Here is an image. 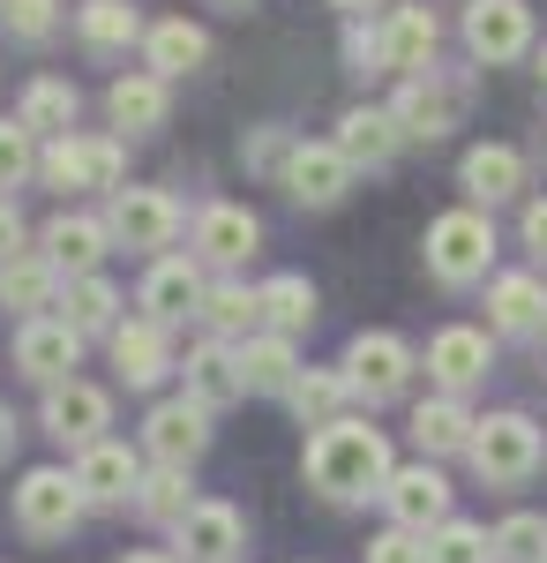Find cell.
<instances>
[{
    "label": "cell",
    "instance_id": "cell-1",
    "mask_svg": "<svg viewBox=\"0 0 547 563\" xmlns=\"http://www.w3.org/2000/svg\"><path fill=\"white\" fill-rule=\"evenodd\" d=\"M390 443L368 421H331L308 435V488H323L331 504H368L390 488Z\"/></svg>",
    "mask_w": 547,
    "mask_h": 563
},
{
    "label": "cell",
    "instance_id": "cell-2",
    "mask_svg": "<svg viewBox=\"0 0 547 563\" xmlns=\"http://www.w3.org/2000/svg\"><path fill=\"white\" fill-rule=\"evenodd\" d=\"M427 278L435 286H472V278H488V263H495V218L488 211H443L427 218Z\"/></svg>",
    "mask_w": 547,
    "mask_h": 563
},
{
    "label": "cell",
    "instance_id": "cell-3",
    "mask_svg": "<svg viewBox=\"0 0 547 563\" xmlns=\"http://www.w3.org/2000/svg\"><path fill=\"white\" fill-rule=\"evenodd\" d=\"M38 174L45 188H105V196H121L127 188V151H121V135H60V143H45V158H38Z\"/></svg>",
    "mask_w": 547,
    "mask_h": 563
},
{
    "label": "cell",
    "instance_id": "cell-4",
    "mask_svg": "<svg viewBox=\"0 0 547 563\" xmlns=\"http://www.w3.org/2000/svg\"><path fill=\"white\" fill-rule=\"evenodd\" d=\"M472 474L488 481V488H517V481L540 474V429L525 421V413H488L480 429H472Z\"/></svg>",
    "mask_w": 547,
    "mask_h": 563
},
{
    "label": "cell",
    "instance_id": "cell-5",
    "mask_svg": "<svg viewBox=\"0 0 547 563\" xmlns=\"http://www.w3.org/2000/svg\"><path fill=\"white\" fill-rule=\"evenodd\" d=\"M83 511L90 504H83V488H76V466H31V474L15 481V526L31 541H60Z\"/></svg>",
    "mask_w": 547,
    "mask_h": 563
},
{
    "label": "cell",
    "instance_id": "cell-6",
    "mask_svg": "<svg viewBox=\"0 0 547 563\" xmlns=\"http://www.w3.org/2000/svg\"><path fill=\"white\" fill-rule=\"evenodd\" d=\"M143 451L158 459V466H196L203 451H211V406H196L188 390L180 398H158L150 406V421H143Z\"/></svg>",
    "mask_w": 547,
    "mask_h": 563
},
{
    "label": "cell",
    "instance_id": "cell-7",
    "mask_svg": "<svg viewBox=\"0 0 547 563\" xmlns=\"http://www.w3.org/2000/svg\"><path fill=\"white\" fill-rule=\"evenodd\" d=\"M105 225H113V241L121 249H150V256H172V241H180V203H172L166 188H121L113 196V211H105Z\"/></svg>",
    "mask_w": 547,
    "mask_h": 563
},
{
    "label": "cell",
    "instance_id": "cell-8",
    "mask_svg": "<svg viewBox=\"0 0 547 563\" xmlns=\"http://www.w3.org/2000/svg\"><path fill=\"white\" fill-rule=\"evenodd\" d=\"M345 384H353V398H368V406H390L398 390L413 384V346L390 339V331H360L345 346Z\"/></svg>",
    "mask_w": 547,
    "mask_h": 563
},
{
    "label": "cell",
    "instance_id": "cell-9",
    "mask_svg": "<svg viewBox=\"0 0 547 563\" xmlns=\"http://www.w3.org/2000/svg\"><path fill=\"white\" fill-rule=\"evenodd\" d=\"M38 421H45V435H53V443H68V451L83 459V451H98V443H105V429H113V398L76 376V384L45 390V413H38Z\"/></svg>",
    "mask_w": 547,
    "mask_h": 563
},
{
    "label": "cell",
    "instance_id": "cell-10",
    "mask_svg": "<svg viewBox=\"0 0 547 563\" xmlns=\"http://www.w3.org/2000/svg\"><path fill=\"white\" fill-rule=\"evenodd\" d=\"M382 511H390V526H405V533H435V526H450V481L435 474V459H421V466H398L390 474V488H382Z\"/></svg>",
    "mask_w": 547,
    "mask_h": 563
},
{
    "label": "cell",
    "instance_id": "cell-11",
    "mask_svg": "<svg viewBox=\"0 0 547 563\" xmlns=\"http://www.w3.org/2000/svg\"><path fill=\"white\" fill-rule=\"evenodd\" d=\"M76 361H83V331H68L60 316H38V323L15 331V368L31 384H45V390L76 384Z\"/></svg>",
    "mask_w": 547,
    "mask_h": 563
},
{
    "label": "cell",
    "instance_id": "cell-12",
    "mask_svg": "<svg viewBox=\"0 0 547 563\" xmlns=\"http://www.w3.org/2000/svg\"><path fill=\"white\" fill-rule=\"evenodd\" d=\"M203 294H211V286H203V263L196 256H158L150 263V271H143V294H135V301H143V316H150V323H188V316H203Z\"/></svg>",
    "mask_w": 547,
    "mask_h": 563
},
{
    "label": "cell",
    "instance_id": "cell-13",
    "mask_svg": "<svg viewBox=\"0 0 547 563\" xmlns=\"http://www.w3.org/2000/svg\"><path fill=\"white\" fill-rule=\"evenodd\" d=\"M278 188L293 196L300 211H331L337 196L353 188V158L337 143H300L293 158H286V174H278Z\"/></svg>",
    "mask_w": 547,
    "mask_h": 563
},
{
    "label": "cell",
    "instance_id": "cell-14",
    "mask_svg": "<svg viewBox=\"0 0 547 563\" xmlns=\"http://www.w3.org/2000/svg\"><path fill=\"white\" fill-rule=\"evenodd\" d=\"M241 541H248V519H241L233 504H217V496H203L188 519L172 526L180 563H233V556H241Z\"/></svg>",
    "mask_w": 547,
    "mask_h": 563
},
{
    "label": "cell",
    "instance_id": "cell-15",
    "mask_svg": "<svg viewBox=\"0 0 547 563\" xmlns=\"http://www.w3.org/2000/svg\"><path fill=\"white\" fill-rule=\"evenodd\" d=\"M38 249L53 256L60 278H90V271L105 263V249H113V225H105V218H90V211H60V218H45Z\"/></svg>",
    "mask_w": 547,
    "mask_h": 563
},
{
    "label": "cell",
    "instance_id": "cell-16",
    "mask_svg": "<svg viewBox=\"0 0 547 563\" xmlns=\"http://www.w3.org/2000/svg\"><path fill=\"white\" fill-rule=\"evenodd\" d=\"M465 45H472V60H517L533 45V8L525 0H472L465 8Z\"/></svg>",
    "mask_w": 547,
    "mask_h": 563
},
{
    "label": "cell",
    "instance_id": "cell-17",
    "mask_svg": "<svg viewBox=\"0 0 547 563\" xmlns=\"http://www.w3.org/2000/svg\"><path fill=\"white\" fill-rule=\"evenodd\" d=\"M255 241H263V225H255L248 203H203V211H196V263L241 271V263L255 256Z\"/></svg>",
    "mask_w": 547,
    "mask_h": 563
},
{
    "label": "cell",
    "instance_id": "cell-18",
    "mask_svg": "<svg viewBox=\"0 0 547 563\" xmlns=\"http://www.w3.org/2000/svg\"><path fill=\"white\" fill-rule=\"evenodd\" d=\"M76 488H83V504H98V511H113V504H127L135 488H143V459L127 451V443H98V451H83L76 459Z\"/></svg>",
    "mask_w": 547,
    "mask_h": 563
},
{
    "label": "cell",
    "instance_id": "cell-19",
    "mask_svg": "<svg viewBox=\"0 0 547 563\" xmlns=\"http://www.w3.org/2000/svg\"><path fill=\"white\" fill-rule=\"evenodd\" d=\"M458 188L472 196V211H480V203L495 211V203H510V196L525 188V158H517L510 143H472L458 158Z\"/></svg>",
    "mask_w": 547,
    "mask_h": 563
},
{
    "label": "cell",
    "instance_id": "cell-20",
    "mask_svg": "<svg viewBox=\"0 0 547 563\" xmlns=\"http://www.w3.org/2000/svg\"><path fill=\"white\" fill-rule=\"evenodd\" d=\"M427 376L450 390V398H465V390L488 376V331H472V323L435 331V339H427Z\"/></svg>",
    "mask_w": 547,
    "mask_h": 563
},
{
    "label": "cell",
    "instance_id": "cell-21",
    "mask_svg": "<svg viewBox=\"0 0 547 563\" xmlns=\"http://www.w3.org/2000/svg\"><path fill=\"white\" fill-rule=\"evenodd\" d=\"M458 90L465 84H435V76H405V90H398V129L413 135V143H435V135L458 129Z\"/></svg>",
    "mask_w": 547,
    "mask_h": 563
},
{
    "label": "cell",
    "instance_id": "cell-22",
    "mask_svg": "<svg viewBox=\"0 0 547 563\" xmlns=\"http://www.w3.org/2000/svg\"><path fill=\"white\" fill-rule=\"evenodd\" d=\"M188 398L196 406H233V398H248V376H241V346H225V339H203V346H188Z\"/></svg>",
    "mask_w": 547,
    "mask_h": 563
},
{
    "label": "cell",
    "instance_id": "cell-23",
    "mask_svg": "<svg viewBox=\"0 0 547 563\" xmlns=\"http://www.w3.org/2000/svg\"><path fill=\"white\" fill-rule=\"evenodd\" d=\"M488 331H503V339H533L547 331V286L533 271H510L488 286Z\"/></svg>",
    "mask_w": 547,
    "mask_h": 563
},
{
    "label": "cell",
    "instance_id": "cell-24",
    "mask_svg": "<svg viewBox=\"0 0 547 563\" xmlns=\"http://www.w3.org/2000/svg\"><path fill=\"white\" fill-rule=\"evenodd\" d=\"M398 143H405V129H398V113H390V106H353V113L337 121V151L353 158V174H360V166H368V174L390 166V158H398Z\"/></svg>",
    "mask_w": 547,
    "mask_h": 563
},
{
    "label": "cell",
    "instance_id": "cell-25",
    "mask_svg": "<svg viewBox=\"0 0 547 563\" xmlns=\"http://www.w3.org/2000/svg\"><path fill=\"white\" fill-rule=\"evenodd\" d=\"M211 60V38L188 23V15H166V23H150V38H143V68L158 76V84H180V76H196Z\"/></svg>",
    "mask_w": 547,
    "mask_h": 563
},
{
    "label": "cell",
    "instance_id": "cell-26",
    "mask_svg": "<svg viewBox=\"0 0 547 563\" xmlns=\"http://www.w3.org/2000/svg\"><path fill=\"white\" fill-rule=\"evenodd\" d=\"M113 368H121L127 390H150L158 376L172 368V346H166V323H150V316H135L113 331Z\"/></svg>",
    "mask_w": 547,
    "mask_h": 563
},
{
    "label": "cell",
    "instance_id": "cell-27",
    "mask_svg": "<svg viewBox=\"0 0 547 563\" xmlns=\"http://www.w3.org/2000/svg\"><path fill=\"white\" fill-rule=\"evenodd\" d=\"M435 45H443L435 8H390V23H382V53H390V68H405V76H435Z\"/></svg>",
    "mask_w": 547,
    "mask_h": 563
},
{
    "label": "cell",
    "instance_id": "cell-28",
    "mask_svg": "<svg viewBox=\"0 0 547 563\" xmlns=\"http://www.w3.org/2000/svg\"><path fill=\"white\" fill-rule=\"evenodd\" d=\"M60 271H53V256L45 249H23L15 263H0V308H23L31 323H38V308H60Z\"/></svg>",
    "mask_w": 547,
    "mask_h": 563
},
{
    "label": "cell",
    "instance_id": "cell-29",
    "mask_svg": "<svg viewBox=\"0 0 547 563\" xmlns=\"http://www.w3.org/2000/svg\"><path fill=\"white\" fill-rule=\"evenodd\" d=\"M472 413H465V398H450V390H435V398H421L413 406V443H421V459H443V451H472Z\"/></svg>",
    "mask_w": 547,
    "mask_h": 563
},
{
    "label": "cell",
    "instance_id": "cell-30",
    "mask_svg": "<svg viewBox=\"0 0 547 563\" xmlns=\"http://www.w3.org/2000/svg\"><path fill=\"white\" fill-rule=\"evenodd\" d=\"M76 113H83V90L60 84V76H31V84H23V106H15V121L31 135H53V143L76 129Z\"/></svg>",
    "mask_w": 547,
    "mask_h": 563
},
{
    "label": "cell",
    "instance_id": "cell-31",
    "mask_svg": "<svg viewBox=\"0 0 547 563\" xmlns=\"http://www.w3.org/2000/svg\"><path fill=\"white\" fill-rule=\"evenodd\" d=\"M166 84L150 76V68H135V76H121V84L105 90V113H113V129L121 135H150V129H166Z\"/></svg>",
    "mask_w": 547,
    "mask_h": 563
},
{
    "label": "cell",
    "instance_id": "cell-32",
    "mask_svg": "<svg viewBox=\"0 0 547 563\" xmlns=\"http://www.w3.org/2000/svg\"><path fill=\"white\" fill-rule=\"evenodd\" d=\"M60 323L68 331H121V286L105 278V271H90V278H68V294H60Z\"/></svg>",
    "mask_w": 547,
    "mask_h": 563
},
{
    "label": "cell",
    "instance_id": "cell-33",
    "mask_svg": "<svg viewBox=\"0 0 547 563\" xmlns=\"http://www.w3.org/2000/svg\"><path fill=\"white\" fill-rule=\"evenodd\" d=\"M203 323H211V339H241L248 346L255 331H263V294L241 286V278H217L211 294H203Z\"/></svg>",
    "mask_w": 547,
    "mask_h": 563
},
{
    "label": "cell",
    "instance_id": "cell-34",
    "mask_svg": "<svg viewBox=\"0 0 547 563\" xmlns=\"http://www.w3.org/2000/svg\"><path fill=\"white\" fill-rule=\"evenodd\" d=\"M255 294H263V331H278V339H300V331L315 323V286H308L300 271H278V278H263Z\"/></svg>",
    "mask_w": 547,
    "mask_h": 563
},
{
    "label": "cell",
    "instance_id": "cell-35",
    "mask_svg": "<svg viewBox=\"0 0 547 563\" xmlns=\"http://www.w3.org/2000/svg\"><path fill=\"white\" fill-rule=\"evenodd\" d=\"M345 398H353L345 368H300V384L286 390V406L300 413V429H331V421H345Z\"/></svg>",
    "mask_w": 547,
    "mask_h": 563
},
{
    "label": "cell",
    "instance_id": "cell-36",
    "mask_svg": "<svg viewBox=\"0 0 547 563\" xmlns=\"http://www.w3.org/2000/svg\"><path fill=\"white\" fill-rule=\"evenodd\" d=\"M76 31H83L90 53H127L135 38H150V23H143L127 0H83V8H76Z\"/></svg>",
    "mask_w": 547,
    "mask_h": 563
},
{
    "label": "cell",
    "instance_id": "cell-37",
    "mask_svg": "<svg viewBox=\"0 0 547 563\" xmlns=\"http://www.w3.org/2000/svg\"><path fill=\"white\" fill-rule=\"evenodd\" d=\"M241 376H248V390H293V384H300V353H293V339H278V331H255L248 346H241Z\"/></svg>",
    "mask_w": 547,
    "mask_h": 563
},
{
    "label": "cell",
    "instance_id": "cell-38",
    "mask_svg": "<svg viewBox=\"0 0 547 563\" xmlns=\"http://www.w3.org/2000/svg\"><path fill=\"white\" fill-rule=\"evenodd\" d=\"M196 504H203V496H188V474H180V466H150L143 488H135V511L150 526H180Z\"/></svg>",
    "mask_w": 547,
    "mask_h": 563
},
{
    "label": "cell",
    "instance_id": "cell-39",
    "mask_svg": "<svg viewBox=\"0 0 547 563\" xmlns=\"http://www.w3.org/2000/svg\"><path fill=\"white\" fill-rule=\"evenodd\" d=\"M427 563H495V533L472 519H450L427 533Z\"/></svg>",
    "mask_w": 547,
    "mask_h": 563
},
{
    "label": "cell",
    "instance_id": "cell-40",
    "mask_svg": "<svg viewBox=\"0 0 547 563\" xmlns=\"http://www.w3.org/2000/svg\"><path fill=\"white\" fill-rule=\"evenodd\" d=\"M495 556L503 563H547V519L540 511H510L495 526Z\"/></svg>",
    "mask_w": 547,
    "mask_h": 563
},
{
    "label": "cell",
    "instance_id": "cell-41",
    "mask_svg": "<svg viewBox=\"0 0 547 563\" xmlns=\"http://www.w3.org/2000/svg\"><path fill=\"white\" fill-rule=\"evenodd\" d=\"M38 135L23 129V121H0V196H8V188H23V180L38 174Z\"/></svg>",
    "mask_w": 547,
    "mask_h": 563
},
{
    "label": "cell",
    "instance_id": "cell-42",
    "mask_svg": "<svg viewBox=\"0 0 547 563\" xmlns=\"http://www.w3.org/2000/svg\"><path fill=\"white\" fill-rule=\"evenodd\" d=\"M0 23H8V38L45 45L60 31V0H0Z\"/></svg>",
    "mask_w": 547,
    "mask_h": 563
},
{
    "label": "cell",
    "instance_id": "cell-43",
    "mask_svg": "<svg viewBox=\"0 0 547 563\" xmlns=\"http://www.w3.org/2000/svg\"><path fill=\"white\" fill-rule=\"evenodd\" d=\"M360 556H368V563H427V541H421V533H405V526H390V533H376Z\"/></svg>",
    "mask_w": 547,
    "mask_h": 563
},
{
    "label": "cell",
    "instance_id": "cell-44",
    "mask_svg": "<svg viewBox=\"0 0 547 563\" xmlns=\"http://www.w3.org/2000/svg\"><path fill=\"white\" fill-rule=\"evenodd\" d=\"M293 151H300V143L286 129H255L248 135V166H255V174H286V158H293Z\"/></svg>",
    "mask_w": 547,
    "mask_h": 563
},
{
    "label": "cell",
    "instance_id": "cell-45",
    "mask_svg": "<svg viewBox=\"0 0 547 563\" xmlns=\"http://www.w3.org/2000/svg\"><path fill=\"white\" fill-rule=\"evenodd\" d=\"M345 60H353L360 76H376V68H390V53H382V31H368V23H353V31H345Z\"/></svg>",
    "mask_w": 547,
    "mask_h": 563
},
{
    "label": "cell",
    "instance_id": "cell-46",
    "mask_svg": "<svg viewBox=\"0 0 547 563\" xmlns=\"http://www.w3.org/2000/svg\"><path fill=\"white\" fill-rule=\"evenodd\" d=\"M517 233H525V256L547 263V196H540V203H525V225H517Z\"/></svg>",
    "mask_w": 547,
    "mask_h": 563
},
{
    "label": "cell",
    "instance_id": "cell-47",
    "mask_svg": "<svg viewBox=\"0 0 547 563\" xmlns=\"http://www.w3.org/2000/svg\"><path fill=\"white\" fill-rule=\"evenodd\" d=\"M15 256H23V211L0 196V263H15Z\"/></svg>",
    "mask_w": 547,
    "mask_h": 563
},
{
    "label": "cell",
    "instance_id": "cell-48",
    "mask_svg": "<svg viewBox=\"0 0 547 563\" xmlns=\"http://www.w3.org/2000/svg\"><path fill=\"white\" fill-rule=\"evenodd\" d=\"M8 451H15V413L0 406V459H8Z\"/></svg>",
    "mask_w": 547,
    "mask_h": 563
},
{
    "label": "cell",
    "instance_id": "cell-49",
    "mask_svg": "<svg viewBox=\"0 0 547 563\" xmlns=\"http://www.w3.org/2000/svg\"><path fill=\"white\" fill-rule=\"evenodd\" d=\"M121 563H180V556H158V549H127Z\"/></svg>",
    "mask_w": 547,
    "mask_h": 563
},
{
    "label": "cell",
    "instance_id": "cell-50",
    "mask_svg": "<svg viewBox=\"0 0 547 563\" xmlns=\"http://www.w3.org/2000/svg\"><path fill=\"white\" fill-rule=\"evenodd\" d=\"M337 8H345V15L360 23V15H368V8H382V0H337Z\"/></svg>",
    "mask_w": 547,
    "mask_h": 563
},
{
    "label": "cell",
    "instance_id": "cell-51",
    "mask_svg": "<svg viewBox=\"0 0 547 563\" xmlns=\"http://www.w3.org/2000/svg\"><path fill=\"white\" fill-rule=\"evenodd\" d=\"M211 8H248V0H211Z\"/></svg>",
    "mask_w": 547,
    "mask_h": 563
},
{
    "label": "cell",
    "instance_id": "cell-52",
    "mask_svg": "<svg viewBox=\"0 0 547 563\" xmlns=\"http://www.w3.org/2000/svg\"><path fill=\"white\" fill-rule=\"evenodd\" d=\"M540 84H547V45H540Z\"/></svg>",
    "mask_w": 547,
    "mask_h": 563
}]
</instances>
